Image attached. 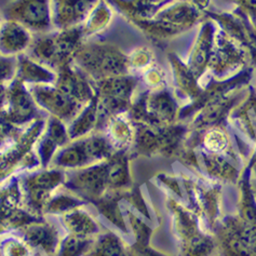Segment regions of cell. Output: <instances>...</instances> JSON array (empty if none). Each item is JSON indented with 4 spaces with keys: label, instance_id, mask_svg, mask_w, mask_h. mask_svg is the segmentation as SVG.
I'll return each instance as SVG.
<instances>
[{
    "label": "cell",
    "instance_id": "1",
    "mask_svg": "<svg viewBox=\"0 0 256 256\" xmlns=\"http://www.w3.org/2000/svg\"><path fill=\"white\" fill-rule=\"evenodd\" d=\"M172 224L178 244L180 256L218 255L214 234L202 227L198 216L190 206L173 199L169 202Z\"/></svg>",
    "mask_w": 256,
    "mask_h": 256
},
{
    "label": "cell",
    "instance_id": "2",
    "mask_svg": "<svg viewBox=\"0 0 256 256\" xmlns=\"http://www.w3.org/2000/svg\"><path fill=\"white\" fill-rule=\"evenodd\" d=\"M86 42L82 26L76 28L53 30L34 36L28 54L56 72L72 64L79 49Z\"/></svg>",
    "mask_w": 256,
    "mask_h": 256
},
{
    "label": "cell",
    "instance_id": "3",
    "mask_svg": "<svg viewBox=\"0 0 256 256\" xmlns=\"http://www.w3.org/2000/svg\"><path fill=\"white\" fill-rule=\"evenodd\" d=\"M74 63L92 82L130 74L128 54L112 44L89 42L86 40L79 49Z\"/></svg>",
    "mask_w": 256,
    "mask_h": 256
},
{
    "label": "cell",
    "instance_id": "4",
    "mask_svg": "<svg viewBox=\"0 0 256 256\" xmlns=\"http://www.w3.org/2000/svg\"><path fill=\"white\" fill-rule=\"evenodd\" d=\"M184 185L188 206L196 213L206 232L214 234L223 218V183L198 174V178L185 176Z\"/></svg>",
    "mask_w": 256,
    "mask_h": 256
},
{
    "label": "cell",
    "instance_id": "5",
    "mask_svg": "<svg viewBox=\"0 0 256 256\" xmlns=\"http://www.w3.org/2000/svg\"><path fill=\"white\" fill-rule=\"evenodd\" d=\"M138 84V78L132 74L93 82L98 98V130H103L112 117L130 110Z\"/></svg>",
    "mask_w": 256,
    "mask_h": 256
},
{
    "label": "cell",
    "instance_id": "6",
    "mask_svg": "<svg viewBox=\"0 0 256 256\" xmlns=\"http://www.w3.org/2000/svg\"><path fill=\"white\" fill-rule=\"evenodd\" d=\"M213 234L218 256H256V224L236 212L224 215Z\"/></svg>",
    "mask_w": 256,
    "mask_h": 256
},
{
    "label": "cell",
    "instance_id": "7",
    "mask_svg": "<svg viewBox=\"0 0 256 256\" xmlns=\"http://www.w3.org/2000/svg\"><path fill=\"white\" fill-rule=\"evenodd\" d=\"M2 18L18 22L34 36L54 30L51 0H11L2 10Z\"/></svg>",
    "mask_w": 256,
    "mask_h": 256
},
{
    "label": "cell",
    "instance_id": "8",
    "mask_svg": "<svg viewBox=\"0 0 256 256\" xmlns=\"http://www.w3.org/2000/svg\"><path fill=\"white\" fill-rule=\"evenodd\" d=\"M37 103L28 86L14 78L6 84V100L2 116L11 124L18 126L37 117Z\"/></svg>",
    "mask_w": 256,
    "mask_h": 256
},
{
    "label": "cell",
    "instance_id": "9",
    "mask_svg": "<svg viewBox=\"0 0 256 256\" xmlns=\"http://www.w3.org/2000/svg\"><path fill=\"white\" fill-rule=\"evenodd\" d=\"M38 106L62 121H72L86 105L80 104L54 84L28 86Z\"/></svg>",
    "mask_w": 256,
    "mask_h": 256
},
{
    "label": "cell",
    "instance_id": "10",
    "mask_svg": "<svg viewBox=\"0 0 256 256\" xmlns=\"http://www.w3.org/2000/svg\"><path fill=\"white\" fill-rule=\"evenodd\" d=\"M100 0H51L52 23L54 30L82 26Z\"/></svg>",
    "mask_w": 256,
    "mask_h": 256
},
{
    "label": "cell",
    "instance_id": "11",
    "mask_svg": "<svg viewBox=\"0 0 256 256\" xmlns=\"http://www.w3.org/2000/svg\"><path fill=\"white\" fill-rule=\"evenodd\" d=\"M54 86L76 102L86 105L96 98L93 82L75 64H70L56 72Z\"/></svg>",
    "mask_w": 256,
    "mask_h": 256
},
{
    "label": "cell",
    "instance_id": "12",
    "mask_svg": "<svg viewBox=\"0 0 256 256\" xmlns=\"http://www.w3.org/2000/svg\"><path fill=\"white\" fill-rule=\"evenodd\" d=\"M34 35L24 26L11 20L0 21V54L18 56L28 53L32 44Z\"/></svg>",
    "mask_w": 256,
    "mask_h": 256
},
{
    "label": "cell",
    "instance_id": "13",
    "mask_svg": "<svg viewBox=\"0 0 256 256\" xmlns=\"http://www.w3.org/2000/svg\"><path fill=\"white\" fill-rule=\"evenodd\" d=\"M16 78L21 80L26 86L54 84L56 72L25 53L18 56Z\"/></svg>",
    "mask_w": 256,
    "mask_h": 256
},
{
    "label": "cell",
    "instance_id": "14",
    "mask_svg": "<svg viewBox=\"0 0 256 256\" xmlns=\"http://www.w3.org/2000/svg\"><path fill=\"white\" fill-rule=\"evenodd\" d=\"M112 9L131 21L150 20L156 16L166 2L157 0H106Z\"/></svg>",
    "mask_w": 256,
    "mask_h": 256
},
{
    "label": "cell",
    "instance_id": "15",
    "mask_svg": "<svg viewBox=\"0 0 256 256\" xmlns=\"http://www.w3.org/2000/svg\"><path fill=\"white\" fill-rule=\"evenodd\" d=\"M98 119V98L96 96V98L90 103H88L70 122V128L67 129L68 130L70 138L76 140L84 138L92 130L96 129Z\"/></svg>",
    "mask_w": 256,
    "mask_h": 256
},
{
    "label": "cell",
    "instance_id": "16",
    "mask_svg": "<svg viewBox=\"0 0 256 256\" xmlns=\"http://www.w3.org/2000/svg\"><path fill=\"white\" fill-rule=\"evenodd\" d=\"M112 21V8L108 4L106 0H100L89 16L86 18L84 24L82 25V30L86 42L96 34L104 32Z\"/></svg>",
    "mask_w": 256,
    "mask_h": 256
},
{
    "label": "cell",
    "instance_id": "17",
    "mask_svg": "<svg viewBox=\"0 0 256 256\" xmlns=\"http://www.w3.org/2000/svg\"><path fill=\"white\" fill-rule=\"evenodd\" d=\"M204 152L223 157H230L232 143L228 133L222 126H215L204 131L201 138Z\"/></svg>",
    "mask_w": 256,
    "mask_h": 256
},
{
    "label": "cell",
    "instance_id": "18",
    "mask_svg": "<svg viewBox=\"0 0 256 256\" xmlns=\"http://www.w3.org/2000/svg\"><path fill=\"white\" fill-rule=\"evenodd\" d=\"M105 128L108 129V138L112 145H118L121 150L134 138L133 128L129 121L122 117V114L112 117Z\"/></svg>",
    "mask_w": 256,
    "mask_h": 256
},
{
    "label": "cell",
    "instance_id": "19",
    "mask_svg": "<svg viewBox=\"0 0 256 256\" xmlns=\"http://www.w3.org/2000/svg\"><path fill=\"white\" fill-rule=\"evenodd\" d=\"M154 63L152 52L147 48H138L128 54V64H129L130 74L144 72L150 70Z\"/></svg>",
    "mask_w": 256,
    "mask_h": 256
},
{
    "label": "cell",
    "instance_id": "20",
    "mask_svg": "<svg viewBox=\"0 0 256 256\" xmlns=\"http://www.w3.org/2000/svg\"><path fill=\"white\" fill-rule=\"evenodd\" d=\"M18 56H6L0 54V84H8L16 75Z\"/></svg>",
    "mask_w": 256,
    "mask_h": 256
},
{
    "label": "cell",
    "instance_id": "21",
    "mask_svg": "<svg viewBox=\"0 0 256 256\" xmlns=\"http://www.w3.org/2000/svg\"><path fill=\"white\" fill-rule=\"evenodd\" d=\"M143 80L146 86H150L154 90L162 89L161 86H162L164 82V74L159 67L152 66L150 70L143 72Z\"/></svg>",
    "mask_w": 256,
    "mask_h": 256
},
{
    "label": "cell",
    "instance_id": "22",
    "mask_svg": "<svg viewBox=\"0 0 256 256\" xmlns=\"http://www.w3.org/2000/svg\"><path fill=\"white\" fill-rule=\"evenodd\" d=\"M18 136V126L8 122V121L0 114V148L6 144V140L16 138Z\"/></svg>",
    "mask_w": 256,
    "mask_h": 256
},
{
    "label": "cell",
    "instance_id": "23",
    "mask_svg": "<svg viewBox=\"0 0 256 256\" xmlns=\"http://www.w3.org/2000/svg\"><path fill=\"white\" fill-rule=\"evenodd\" d=\"M150 232L148 230V228L142 225V241H140V250H138V256H168L152 250V248H150L147 246V241H148V238H150Z\"/></svg>",
    "mask_w": 256,
    "mask_h": 256
},
{
    "label": "cell",
    "instance_id": "24",
    "mask_svg": "<svg viewBox=\"0 0 256 256\" xmlns=\"http://www.w3.org/2000/svg\"><path fill=\"white\" fill-rule=\"evenodd\" d=\"M252 164V169H251V185H252V190L254 192V194L256 197V157L254 156L253 159L251 160Z\"/></svg>",
    "mask_w": 256,
    "mask_h": 256
},
{
    "label": "cell",
    "instance_id": "25",
    "mask_svg": "<svg viewBox=\"0 0 256 256\" xmlns=\"http://www.w3.org/2000/svg\"><path fill=\"white\" fill-rule=\"evenodd\" d=\"M6 84H0V114L2 112L4 100H6Z\"/></svg>",
    "mask_w": 256,
    "mask_h": 256
},
{
    "label": "cell",
    "instance_id": "26",
    "mask_svg": "<svg viewBox=\"0 0 256 256\" xmlns=\"http://www.w3.org/2000/svg\"><path fill=\"white\" fill-rule=\"evenodd\" d=\"M157 2H166V0H157Z\"/></svg>",
    "mask_w": 256,
    "mask_h": 256
},
{
    "label": "cell",
    "instance_id": "27",
    "mask_svg": "<svg viewBox=\"0 0 256 256\" xmlns=\"http://www.w3.org/2000/svg\"><path fill=\"white\" fill-rule=\"evenodd\" d=\"M0 21H2V18H0Z\"/></svg>",
    "mask_w": 256,
    "mask_h": 256
}]
</instances>
